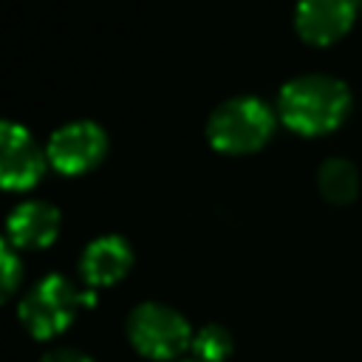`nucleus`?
Listing matches in <instances>:
<instances>
[{
	"label": "nucleus",
	"mask_w": 362,
	"mask_h": 362,
	"mask_svg": "<svg viewBox=\"0 0 362 362\" xmlns=\"http://www.w3.org/2000/svg\"><path fill=\"white\" fill-rule=\"evenodd\" d=\"M351 105V88L342 79L331 74H300L280 88L274 110L291 133L320 139L345 124Z\"/></svg>",
	"instance_id": "1"
},
{
	"label": "nucleus",
	"mask_w": 362,
	"mask_h": 362,
	"mask_svg": "<svg viewBox=\"0 0 362 362\" xmlns=\"http://www.w3.org/2000/svg\"><path fill=\"white\" fill-rule=\"evenodd\" d=\"M277 122V110L260 96H229L212 107L206 119V141L221 156H252L269 144Z\"/></svg>",
	"instance_id": "2"
},
{
	"label": "nucleus",
	"mask_w": 362,
	"mask_h": 362,
	"mask_svg": "<svg viewBox=\"0 0 362 362\" xmlns=\"http://www.w3.org/2000/svg\"><path fill=\"white\" fill-rule=\"evenodd\" d=\"M96 303V291L76 286L71 277L54 272L40 277L17 303V320L34 339L59 337L82 308Z\"/></svg>",
	"instance_id": "3"
},
{
	"label": "nucleus",
	"mask_w": 362,
	"mask_h": 362,
	"mask_svg": "<svg viewBox=\"0 0 362 362\" xmlns=\"http://www.w3.org/2000/svg\"><path fill=\"white\" fill-rule=\"evenodd\" d=\"M130 348L150 362H178L189 348L195 328L167 303H139L124 320Z\"/></svg>",
	"instance_id": "4"
},
{
	"label": "nucleus",
	"mask_w": 362,
	"mask_h": 362,
	"mask_svg": "<svg viewBox=\"0 0 362 362\" xmlns=\"http://www.w3.org/2000/svg\"><path fill=\"white\" fill-rule=\"evenodd\" d=\"M48 164L59 175L76 178L96 170L107 156V133L90 119H74L59 124L45 144Z\"/></svg>",
	"instance_id": "5"
},
{
	"label": "nucleus",
	"mask_w": 362,
	"mask_h": 362,
	"mask_svg": "<svg viewBox=\"0 0 362 362\" xmlns=\"http://www.w3.org/2000/svg\"><path fill=\"white\" fill-rule=\"evenodd\" d=\"M0 181L8 192H25L45 175L48 153L20 122L6 119L0 127Z\"/></svg>",
	"instance_id": "6"
},
{
	"label": "nucleus",
	"mask_w": 362,
	"mask_h": 362,
	"mask_svg": "<svg viewBox=\"0 0 362 362\" xmlns=\"http://www.w3.org/2000/svg\"><path fill=\"white\" fill-rule=\"evenodd\" d=\"M359 0H297L294 31L303 42L325 48L339 42L356 23Z\"/></svg>",
	"instance_id": "7"
},
{
	"label": "nucleus",
	"mask_w": 362,
	"mask_h": 362,
	"mask_svg": "<svg viewBox=\"0 0 362 362\" xmlns=\"http://www.w3.org/2000/svg\"><path fill=\"white\" fill-rule=\"evenodd\" d=\"M133 260V246L122 235H99L79 255V280L93 291L116 286L130 274Z\"/></svg>",
	"instance_id": "8"
},
{
	"label": "nucleus",
	"mask_w": 362,
	"mask_h": 362,
	"mask_svg": "<svg viewBox=\"0 0 362 362\" xmlns=\"http://www.w3.org/2000/svg\"><path fill=\"white\" fill-rule=\"evenodd\" d=\"M62 229V215L54 204L42 198H28L17 204L6 218V240L20 252L48 249Z\"/></svg>",
	"instance_id": "9"
},
{
	"label": "nucleus",
	"mask_w": 362,
	"mask_h": 362,
	"mask_svg": "<svg viewBox=\"0 0 362 362\" xmlns=\"http://www.w3.org/2000/svg\"><path fill=\"white\" fill-rule=\"evenodd\" d=\"M317 189L328 204L345 206L359 195V170L342 156H331L317 170Z\"/></svg>",
	"instance_id": "10"
},
{
	"label": "nucleus",
	"mask_w": 362,
	"mask_h": 362,
	"mask_svg": "<svg viewBox=\"0 0 362 362\" xmlns=\"http://www.w3.org/2000/svg\"><path fill=\"white\" fill-rule=\"evenodd\" d=\"M232 348H235L232 334L221 322H206V325L195 328L189 354L198 362H226L229 354H232Z\"/></svg>",
	"instance_id": "11"
},
{
	"label": "nucleus",
	"mask_w": 362,
	"mask_h": 362,
	"mask_svg": "<svg viewBox=\"0 0 362 362\" xmlns=\"http://www.w3.org/2000/svg\"><path fill=\"white\" fill-rule=\"evenodd\" d=\"M0 263H3V297L11 300V294L23 283V260H20V249H14L6 238L0 246Z\"/></svg>",
	"instance_id": "12"
},
{
	"label": "nucleus",
	"mask_w": 362,
	"mask_h": 362,
	"mask_svg": "<svg viewBox=\"0 0 362 362\" xmlns=\"http://www.w3.org/2000/svg\"><path fill=\"white\" fill-rule=\"evenodd\" d=\"M40 362H96V359H90L88 354H82L76 348H57V351H48Z\"/></svg>",
	"instance_id": "13"
},
{
	"label": "nucleus",
	"mask_w": 362,
	"mask_h": 362,
	"mask_svg": "<svg viewBox=\"0 0 362 362\" xmlns=\"http://www.w3.org/2000/svg\"><path fill=\"white\" fill-rule=\"evenodd\" d=\"M178 362H198V359H192V356H189V359H178Z\"/></svg>",
	"instance_id": "14"
}]
</instances>
